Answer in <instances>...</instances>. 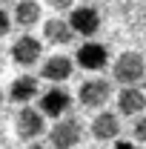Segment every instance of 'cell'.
Returning <instances> with one entry per match:
<instances>
[{
	"label": "cell",
	"mask_w": 146,
	"mask_h": 149,
	"mask_svg": "<svg viewBox=\"0 0 146 149\" xmlns=\"http://www.w3.org/2000/svg\"><path fill=\"white\" fill-rule=\"evenodd\" d=\"M112 77H115L123 89L140 86V80L146 77L143 55H140V52H123V55H117V60L112 63Z\"/></svg>",
	"instance_id": "6da1fadb"
},
{
	"label": "cell",
	"mask_w": 146,
	"mask_h": 149,
	"mask_svg": "<svg viewBox=\"0 0 146 149\" xmlns=\"http://www.w3.org/2000/svg\"><path fill=\"white\" fill-rule=\"evenodd\" d=\"M80 138H83V123L74 115L55 120V126L49 129V143H52V149H74L80 143Z\"/></svg>",
	"instance_id": "7a4b0ae2"
},
{
	"label": "cell",
	"mask_w": 146,
	"mask_h": 149,
	"mask_svg": "<svg viewBox=\"0 0 146 149\" xmlns=\"http://www.w3.org/2000/svg\"><path fill=\"white\" fill-rule=\"evenodd\" d=\"M109 97H112V80H106V77H89V80H83L80 89H77V103L86 106V109H100V106H106Z\"/></svg>",
	"instance_id": "3957f363"
},
{
	"label": "cell",
	"mask_w": 146,
	"mask_h": 149,
	"mask_svg": "<svg viewBox=\"0 0 146 149\" xmlns=\"http://www.w3.org/2000/svg\"><path fill=\"white\" fill-rule=\"evenodd\" d=\"M69 109H72V92L63 89V86H52L40 95V112L46 118H69Z\"/></svg>",
	"instance_id": "277c9868"
},
{
	"label": "cell",
	"mask_w": 146,
	"mask_h": 149,
	"mask_svg": "<svg viewBox=\"0 0 146 149\" xmlns=\"http://www.w3.org/2000/svg\"><path fill=\"white\" fill-rule=\"evenodd\" d=\"M17 138L20 141H37L43 132H46V115L40 109H32V106H23L17 112Z\"/></svg>",
	"instance_id": "5b68a950"
},
{
	"label": "cell",
	"mask_w": 146,
	"mask_h": 149,
	"mask_svg": "<svg viewBox=\"0 0 146 149\" xmlns=\"http://www.w3.org/2000/svg\"><path fill=\"white\" fill-rule=\"evenodd\" d=\"M69 23H72L74 35L95 37L100 32V12L95 6H74L72 12H69Z\"/></svg>",
	"instance_id": "8992f818"
},
{
	"label": "cell",
	"mask_w": 146,
	"mask_h": 149,
	"mask_svg": "<svg viewBox=\"0 0 146 149\" xmlns=\"http://www.w3.org/2000/svg\"><path fill=\"white\" fill-rule=\"evenodd\" d=\"M40 55H43V43L35 35L15 37V43H12V60L15 63H20V66H35L37 60H40Z\"/></svg>",
	"instance_id": "52a82bcc"
},
{
	"label": "cell",
	"mask_w": 146,
	"mask_h": 149,
	"mask_svg": "<svg viewBox=\"0 0 146 149\" xmlns=\"http://www.w3.org/2000/svg\"><path fill=\"white\" fill-rule=\"evenodd\" d=\"M74 60H77L83 69L97 72V69H103V66H106V60H109V49H106L103 43H97V40H86L83 46H77Z\"/></svg>",
	"instance_id": "ba28073f"
},
{
	"label": "cell",
	"mask_w": 146,
	"mask_h": 149,
	"mask_svg": "<svg viewBox=\"0 0 146 149\" xmlns=\"http://www.w3.org/2000/svg\"><path fill=\"white\" fill-rule=\"evenodd\" d=\"M74 72V60L66 55H52L43 60V66H40V77L43 80H52L55 86H60L63 80H69Z\"/></svg>",
	"instance_id": "9c48e42d"
},
{
	"label": "cell",
	"mask_w": 146,
	"mask_h": 149,
	"mask_svg": "<svg viewBox=\"0 0 146 149\" xmlns=\"http://www.w3.org/2000/svg\"><path fill=\"white\" fill-rule=\"evenodd\" d=\"M37 92H40V83H37L35 74H20L12 80V86H9V100L12 103H29V100H35Z\"/></svg>",
	"instance_id": "30bf717a"
},
{
	"label": "cell",
	"mask_w": 146,
	"mask_h": 149,
	"mask_svg": "<svg viewBox=\"0 0 146 149\" xmlns=\"http://www.w3.org/2000/svg\"><path fill=\"white\" fill-rule=\"evenodd\" d=\"M43 35H46L49 43H55V46H69L74 40V29H72V23H69V17H52V20L43 23Z\"/></svg>",
	"instance_id": "8fae6325"
},
{
	"label": "cell",
	"mask_w": 146,
	"mask_h": 149,
	"mask_svg": "<svg viewBox=\"0 0 146 149\" xmlns=\"http://www.w3.org/2000/svg\"><path fill=\"white\" fill-rule=\"evenodd\" d=\"M92 135L97 138V141H115L117 135H120V118L115 115V112H100V115H95V120H92Z\"/></svg>",
	"instance_id": "7c38bea8"
},
{
	"label": "cell",
	"mask_w": 146,
	"mask_h": 149,
	"mask_svg": "<svg viewBox=\"0 0 146 149\" xmlns=\"http://www.w3.org/2000/svg\"><path fill=\"white\" fill-rule=\"evenodd\" d=\"M117 109L120 115H140L146 109V92L140 86L135 89H120L117 92Z\"/></svg>",
	"instance_id": "4fadbf2b"
},
{
	"label": "cell",
	"mask_w": 146,
	"mask_h": 149,
	"mask_svg": "<svg viewBox=\"0 0 146 149\" xmlns=\"http://www.w3.org/2000/svg\"><path fill=\"white\" fill-rule=\"evenodd\" d=\"M12 20H15V26H20V29H32L37 20H40V3H35V0H20L17 6H15Z\"/></svg>",
	"instance_id": "5bb4252c"
},
{
	"label": "cell",
	"mask_w": 146,
	"mask_h": 149,
	"mask_svg": "<svg viewBox=\"0 0 146 149\" xmlns=\"http://www.w3.org/2000/svg\"><path fill=\"white\" fill-rule=\"evenodd\" d=\"M132 135H135L140 143H146V115H140V118L135 120V129H132Z\"/></svg>",
	"instance_id": "9a60e30c"
},
{
	"label": "cell",
	"mask_w": 146,
	"mask_h": 149,
	"mask_svg": "<svg viewBox=\"0 0 146 149\" xmlns=\"http://www.w3.org/2000/svg\"><path fill=\"white\" fill-rule=\"evenodd\" d=\"M9 29H12V15L6 9H0V37L9 35Z\"/></svg>",
	"instance_id": "2e32d148"
},
{
	"label": "cell",
	"mask_w": 146,
	"mask_h": 149,
	"mask_svg": "<svg viewBox=\"0 0 146 149\" xmlns=\"http://www.w3.org/2000/svg\"><path fill=\"white\" fill-rule=\"evenodd\" d=\"M52 9H55V12H63V9H74V6L69 0H52Z\"/></svg>",
	"instance_id": "e0dca14e"
},
{
	"label": "cell",
	"mask_w": 146,
	"mask_h": 149,
	"mask_svg": "<svg viewBox=\"0 0 146 149\" xmlns=\"http://www.w3.org/2000/svg\"><path fill=\"white\" fill-rule=\"evenodd\" d=\"M112 149H138L135 143H129V141H115V146Z\"/></svg>",
	"instance_id": "ac0fdd59"
},
{
	"label": "cell",
	"mask_w": 146,
	"mask_h": 149,
	"mask_svg": "<svg viewBox=\"0 0 146 149\" xmlns=\"http://www.w3.org/2000/svg\"><path fill=\"white\" fill-rule=\"evenodd\" d=\"M0 72H3V52H0Z\"/></svg>",
	"instance_id": "d6986e66"
},
{
	"label": "cell",
	"mask_w": 146,
	"mask_h": 149,
	"mask_svg": "<svg viewBox=\"0 0 146 149\" xmlns=\"http://www.w3.org/2000/svg\"><path fill=\"white\" fill-rule=\"evenodd\" d=\"M29 149H43V146H40V143H35V146H29Z\"/></svg>",
	"instance_id": "ffe728a7"
},
{
	"label": "cell",
	"mask_w": 146,
	"mask_h": 149,
	"mask_svg": "<svg viewBox=\"0 0 146 149\" xmlns=\"http://www.w3.org/2000/svg\"><path fill=\"white\" fill-rule=\"evenodd\" d=\"M0 100H3V95H0Z\"/></svg>",
	"instance_id": "44dd1931"
}]
</instances>
